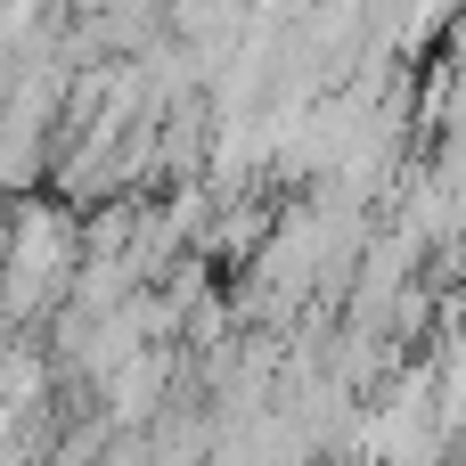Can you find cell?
Masks as SVG:
<instances>
[{"label": "cell", "mask_w": 466, "mask_h": 466, "mask_svg": "<svg viewBox=\"0 0 466 466\" xmlns=\"http://www.w3.org/2000/svg\"><path fill=\"white\" fill-rule=\"evenodd\" d=\"M164 369H172L164 352H139L131 369H115V377H106V418H115V426H147V418L164 410Z\"/></svg>", "instance_id": "obj_1"}]
</instances>
